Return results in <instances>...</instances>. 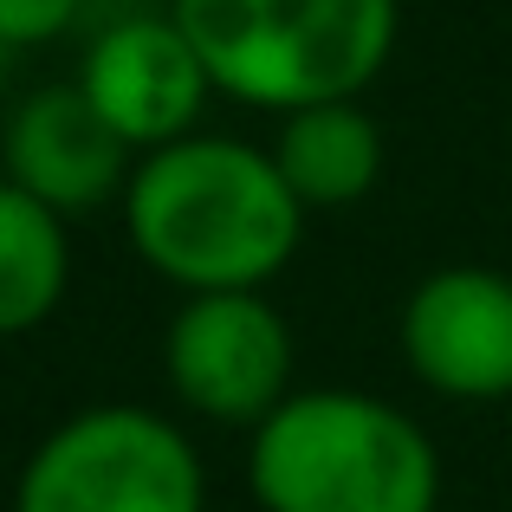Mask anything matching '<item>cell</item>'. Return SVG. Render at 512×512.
I'll use <instances>...</instances> for the list:
<instances>
[{
	"instance_id": "1",
	"label": "cell",
	"mask_w": 512,
	"mask_h": 512,
	"mask_svg": "<svg viewBox=\"0 0 512 512\" xmlns=\"http://www.w3.org/2000/svg\"><path fill=\"white\" fill-rule=\"evenodd\" d=\"M124 227L143 266H156L188 299H208L260 292L286 273L305 234V208L273 150H253L240 137H182L137 163L124 188Z\"/></svg>"
},
{
	"instance_id": "2",
	"label": "cell",
	"mask_w": 512,
	"mask_h": 512,
	"mask_svg": "<svg viewBox=\"0 0 512 512\" xmlns=\"http://www.w3.org/2000/svg\"><path fill=\"white\" fill-rule=\"evenodd\" d=\"M214 91L260 111L357 104L396 52V0H169Z\"/></svg>"
},
{
	"instance_id": "3",
	"label": "cell",
	"mask_w": 512,
	"mask_h": 512,
	"mask_svg": "<svg viewBox=\"0 0 512 512\" xmlns=\"http://www.w3.org/2000/svg\"><path fill=\"white\" fill-rule=\"evenodd\" d=\"M247 487L260 512H435L441 454L396 402L305 389L253 428Z\"/></svg>"
},
{
	"instance_id": "4",
	"label": "cell",
	"mask_w": 512,
	"mask_h": 512,
	"mask_svg": "<svg viewBox=\"0 0 512 512\" xmlns=\"http://www.w3.org/2000/svg\"><path fill=\"white\" fill-rule=\"evenodd\" d=\"M208 474L195 441L156 409L98 402L26 454L13 512H201Z\"/></svg>"
},
{
	"instance_id": "5",
	"label": "cell",
	"mask_w": 512,
	"mask_h": 512,
	"mask_svg": "<svg viewBox=\"0 0 512 512\" xmlns=\"http://www.w3.org/2000/svg\"><path fill=\"white\" fill-rule=\"evenodd\" d=\"M163 370L182 409L221 428H260L286 402L292 331L266 292H208L182 299L163 331Z\"/></svg>"
},
{
	"instance_id": "6",
	"label": "cell",
	"mask_w": 512,
	"mask_h": 512,
	"mask_svg": "<svg viewBox=\"0 0 512 512\" xmlns=\"http://www.w3.org/2000/svg\"><path fill=\"white\" fill-rule=\"evenodd\" d=\"M78 91L124 150L150 156L195 137V117L214 85L169 13H124L91 39Z\"/></svg>"
},
{
	"instance_id": "7",
	"label": "cell",
	"mask_w": 512,
	"mask_h": 512,
	"mask_svg": "<svg viewBox=\"0 0 512 512\" xmlns=\"http://www.w3.org/2000/svg\"><path fill=\"white\" fill-rule=\"evenodd\" d=\"M402 357L435 396H512V279L493 266H435L402 305Z\"/></svg>"
},
{
	"instance_id": "8",
	"label": "cell",
	"mask_w": 512,
	"mask_h": 512,
	"mask_svg": "<svg viewBox=\"0 0 512 512\" xmlns=\"http://www.w3.org/2000/svg\"><path fill=\"white\" fill-rule=\"evenodd\" d=\"M137 150L104 130V117L85 104L78 85H46L7 117L0 130V163H7V182L26 188L39 208L65 214H91L111 195H124L137 163Z\"/></svg>"
},
{
	"instance_id": "9",
	"label": "cell",
	"mask_w": 512,
	"mask_h": 512,
	"mask_svg": "<svg viewBox=\"0 0 512 512\" xmlns=\"http://www.w3.org/2000/svg\"><path fill=\"white\" fill-rule=\"evenodd\" d=\"M273 163L299 195V208H350L383 175V130L357 104H318L279 124Z\"/></svg>"
},
{
	"instance_id": "10",
	"label": "cell",
	"mask_w": 512,
	"mask_h": 512,
	"mask_svg": "<svg viewBox=\"0 0 512 512\" xmlns=\"http://www.w3.org/2000/svg\"><path fill=\"white\" fill-rule=\"evenodd\" d=\"M65 279H72L65 221L0 175V338H26L46 325L65 299Z\"/></svg>"
},
{
	"instance_id": "11",
	"label": "cell",
	"mask_w": 512,
	"mask_h": 512,
	"mask_svg": "<svg viewBox=\"0 0 512 512\" xmlns=\"http://www.w3.org/2000/svg\"><path fill=\"white\" fill-rule=\"evenodd\" d=\"M78 7L85 0H0V46H46L78 20Z\"/></svg>"
},
{
	"instance_id": "12",
	"label": "cell",
	"mask_w": 512,
	"mask_h": 512,
	"mask_svg": "<svg viewBox=\"0 0 512 512\" xmlns=\"http://www.w3.org/2000/svg\"><path fill=\"white\" fill-rule=\"evenodd\" d=\"M0 65H7V46H0Z\"/></svg>"
}]
</instances>
